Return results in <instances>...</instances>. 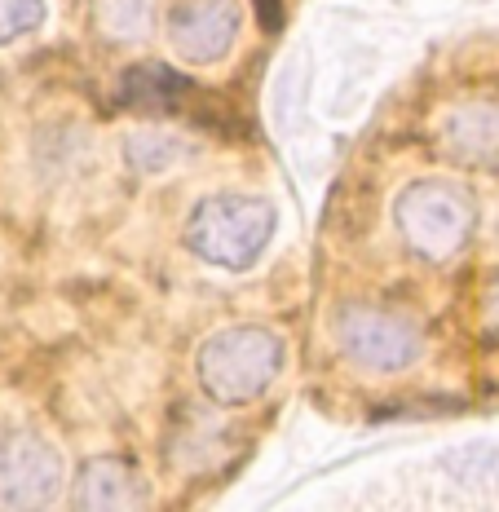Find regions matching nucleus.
<instances>
[{"instance_id": "1a4fd4ad", "label": "nucleus", "mask_w": 499, "mask_h": 512, "mask_svg": "<svg viewBox=\"0 0 499 512\" xmlns=\"http://www.w3.org/2000/svg\"><path fill=\"white\" fill-rule=\"evenodd\" d=\"M190 84L177 76L173 67H159V62H142V67H129L120 80V102L133 106V111L146 115H168L182 111Z\"/></svg>"}, {"instance_id": "39448f33", "label": "nucleus", "mask_w": 499, "mask_h": 512, "mask_svg": "<svg viewBox=\"0 0 499 512\" xmlns=\"http://www.w3.org/2000/svg\"><path fill=\"white\" fill-rule=\"evenodd\" d=\"M62 490V455L45 433L5 429L0 433V504L49 508Z\"/></svg>"}, {"instance_id": "9b49d317", "label": "nucleus", "mask_w": 499, "mask_h": 512, "mask_svg": "<svg viewBox=\"0 0 499 512\" xmlns=\"http://www.w3.org/2000/svg\"><path fill=\"white\" fill-rule=\"evenodd\" d=\"M49 0H0V45H14V40L31 36L45 23Z\"/></svg>"}, {"instance_id": "0eeeda50", "label": "nucleus", "mask_w": 499, "mask_h": 512, "mask_svg": "<svg viewBox=\"0 0 499 512\" xmlns=\"http://www.w3.org/2000/svg\"><path fill=\"white\" fill-rule=\"evenodd\" d=\"M76 504L80 508H142L151 504V486H146V477L129 460L102 455V460H89L80 468Z\"/></svg>"}, {"instance_id": "f03ea898", "label": "nucleus", "mask_w": 499, "mask_h": 512, "mask_svg": "<svg viewBox=\"0 0 499 512\" xmlns=\"http://www.w3.org/2000/svg\"><path fill=\"white\" fill-rule=\"evenodd\" d=\"M279 212L265 195H204L186 217V248L221 270H252Z\"/></svg>"}, {"instance_id": "f257e3e1", "label": "nucleus", "mask_w": 499, "mask_h": 512, "mask_svg": "<svg viewBox=\"0 0 499 512\" xmlns=\"http://www.w3.org/2000/svg\"><path fill=\"white\" fill-rule=\"evenodd\" d=\"M199 384L221 407H248L257 402L283 371V340L270 327H221L199 345Z\"/></svg>"}, {"instance_id": "9d476101", "label": "nucleus", "mask_w": 499, "mask_h": 512, "mask_svg": "<svg viewBox=\"0 0 499 512\" xmlns=\"http://www.w3.org/2000/svg\"><path fill=\"white\" fill-rule=\"evenodd\" d=\"M182 155H186V142L177 133H168V128H142V133L129 137V159L142 173H164Z\"/></svg>"}, {"instance_id": "20e7f679", "label": "nucleus", "mask_w": 499, "mask_h": 512, "mask_svg": "<svg viewBox=\"0 0 499 512\" xmlns=\"http://www.w3.org/2000/svg\"><path fill=\"white\" fill-rule=\"evenodd\" d=\"M336 340L367 371H402L424 349V336L411 318L389 314V309H371V305H345L336 314Z\"/></svg>"}, {"instance_id": "423d86ee", "label": "nucleus", "mask_w": 499, "mask_h": 512, "mask_svg": "<svg viewBox=\"0 0 499 512\" xmlns=\"http://www.w3.org/2000/svg\"><path fill=\"white\" fill-rule=\"evenodd\" d=\"M243 5L239 0H173L168 9V45L190 67L221 62L239 40Z\"/></svg>"}, {"instance_id": "7ed1b4c3", "label": "nucleus", "mask_w": 499, "mask_h": 512, "mask_svg": "<svg viewBox=\"0 0 499 512\" xmlns=\"http://www.w3.org/2000/svg\"><path fill=\"white\" fill-rule=\"evenodd\" d=\"M394 226L420 261L442 265L455 252H464V243L473 239L477 204L460 181L420 177L411 186H402V195L394 199Z\"/></svg>"}, {"instance_id": "ddd939ff", "label": "nucleus", "mask_w": 499, "mask_h": 512, "mask_svg": "<svg viewBox=\"0 0 499 512\" xmlns=\"http://www.w3.org/2000/svg\"><path fill=\"white\" fill-rule=\"evenodd\" d=\"M486 314H491V323L499 327V279L491 283V292H486Z\"/></svg>"}, {"instance_id": "6e6552de", "label": "nucleus", "mask_w": 499, "mask_h": 512, "mask_svg": "<svg viewBox=\"0 0 499 512\" xmlns=\"http://www.w3.org/2000/svg\"><path fill=\"white\" fill-rule=\"evenodd\" d=\"M447 151L464 164L499 168V106L473 102L447 120Z\"/></svg>"}, {"instance_id": "f8f14e48", "label": "nucleus", "mask_w": 499, "mask_h": 512, "mask_svg": "<svg viewBox=\"0 0 499 512\" xmlns=\"http://www.w3.org/2000/svg\"><path fill=\"white\" fill-rule=\"evenodd\" d=\"M252 5H257V18H261V27H265V31H274V27L283 23L279 0H252Z\"/></svg>"}]
</instances>
